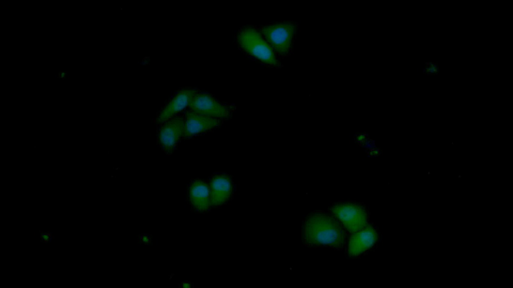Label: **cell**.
I'll use <instances>...</instances> for the list:
<instances>
[{
  "label": "cell",
  "mask_w": 513,
  "mask_h": 288,
  "mask_svg": "<svg viewBox=\"0 0 513 288\" xmlns=\"http://www.w3.org/2000/svg\"><path fill=\"white\" fill-rule=\"evenodd\" d=\"M378 236L376 228L369 224L360 230L352 234L348 244L349 256H358L368 251L376 244Z\"/></svg>",
  "instance_id": "7"
},
{
  "label": "cell",
  "mask_w": 513,
  "mask_h": 288,
  "mask_svg": "<svg viewBox=\"0 0 513 288\" xmlns=\"http://www.w3.org/2000/svg\"><path fill=\"white\" fill-rule=\"evenodd\" d=\"M189 198L192 204L199 211L206 210L211 204L209 188L200 180L194 181L190 186Z\"/></svg>",
  "instance_id": "11"
},
{
  "label": "cell",
  "mask_w": 513,
  "mask_h": 288,
  "mask_svg": "<svg viewBox=\"0 0 513 288\" xmlns=\"http://www.w3.org/2000/svg\"><path fill=\"white\" fill-rule=\"evenodd\" d=\"M328 210L350 234L359 231L369 224L367 209L359 202H337L332 204Z\"/></svg>",
  "instance_id": "3"
},
{
  "label": "cell",
  "mask_w": 513,
  "mask_h": 288,
  "mask_svg": "<svg viewBox=\"0 0 513 288\" xmlns=\"http://www.w3.org/2000/svg\"><path fill=\"white\" fill-rule=\"evenodd\" d=\"M197 92L194 88H183L178 91L160 112L156 121L162 123L172 118L178 112L189 106Z\"/></svg>",
  "instance_id": "9"
},
{
  "label": "cell",
  "mask_w": 513,
  "mask_h": 288,
  "mask_svg": "<svg viewBox=\"0 0 513 288\" xmlns=\"http://www.w3.org/2000/svg\"><path fill=\"white\" fill-rule=\"evenodd\" d=\"M188 106L196 113L222 120L230 116L235 109L233 106L222 102L207 93L198 91Z\"/></svg>",
  "instance_id": "5"
},
{
  "label": "cell",
  "mask_w": 513,
  "mask_h": 288,
  "mask_svg": "<svg viewBox=\"0 0 513 288\" xmlns=\"http://www.w3.org/2000/svg\"><path fill=\"white\" fill-rule=\"evenodd\" d=\"M157 134L159 144L167 153L172 152L183 136L184 119L180 116L162 122Z\"/></svg>",
  "instance_id": "6"
},
{
  "label": "cell",
  "mask_w": 513,
  "mask_h": 288,
  "mask_svg": "<svg viewBox=\"0 0 513 288\" xmlns=\"http://www.w3.org/2000/svg\"><path fill=\"white\" fill-rule=\"evenodd\" d=\"M40 237L41 241L46 243L49 242L51 240V234L47 232H41Z\"/></svg>",
  "instance_id": "12"
},
{
  "label": "cell",
  "mask_w": 513,
  "mask_h": 288,
  "mask_svg": "<svg viewBox=\"0 0 513 288\" xmlns=\"http://www.w3.org/2000/svg\"><path fill=\"white\" fill-rule=\"evenodd\" d=\"M69 72L67 71L61 70L58 72L56 74V77L62 80H64L66 78H68Z\"/></svg>",
  "instance_id": "13"
},
{
  "label": "cell",
  "mask_w": 513,
  "mask_h": 288,
  "mask_svg": "<svg viewBox=\"0 0 513 288\" xmlns=\"http://www.w3.org/2000/svg\"><path fill=\"white\" fill-rule=\"evenodd\" d=\"M211 204L219 206L226 202L232 194L233 186L230 178L223 174L214 176L209 186Z\"/></svg>",
  "instance_id": "10"
},
{
  "label": "cell",
  "mask_w": 513,
  "mask_h": 288,
  "mask_svg": "<svg viewBox=\"0 0 513 288\" xmlns=\"http://www.w3.org/2000/svg\"><path fill=\"white\" fill-rule=\"evenodd\" d=\"M345 235L343 226L330 212L315 210L303 220L302 242L307 247H327L339 250L343 248Z\"/></svg>",
  "instance_id": "1"
},
{
  "label": "cell",
  "mask_w": 513,
  "mask_h": 288,
  "mask_svg": "<svg viewBox=\"0 0 513 288\" xmlns=\"http://www.w3.org/2000/svg\"><path fill=\"white\" fill-rule=\"evenodd\" d=\"M371 140H367L364 143V146L369 148H373L374 146V144Z\"/></svg>",
  "instance_id": "14"
},
{
  "label": "cell",
  "mask_w": 513,
  "mask_h": 288,
  "mask_svg": "<svg viewBox=\"0 0 513 288\" xmlns=\"http://www.w3.org/2000/svg\"><path fill=\"white\" fill-rule=\"evenodd\" d=\"M236 40L240 48L249 56L267 65H279L276 54L259 28L244 26L238 32Z\"/></svg>",
  "instance_id": "2"
},
{
  "label": "cell",
  "mask_w": 513,
  "mask_h": 288,
  "mask_svg": "<svg viewBox=\"0 0 513 288\" xmlns=\"http://www.w3.org/2000/svg\"><path fill=\"white\" fill-rule=\"evenodd\" d=\"M258 28L276 56H284L291 52L296 32V24L281 22L265 24Z\"/></svg>",
  "instance_id": "4"
},
{
  "label": "cell",
  "mask_w": 513,
  "mask_h": 288,
  "mask_svg": "<svg viewBox=\"0 0 513 288\" xmlns=\"http://www.w3.org/2000/svg\"><path fill=\"white\" fill-rule=\"evenodd\" d=\"M222 124V120L202 115L190 110L185 114L183 136L190 138L218 127Z\"/></svg>",
  "instance_id": "8"
}]
</instances>
